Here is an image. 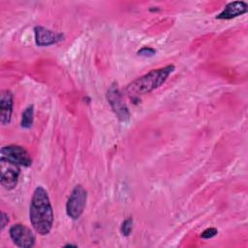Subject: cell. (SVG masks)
I'll return each mask as SVG.
<instances>
[{
  "label": "cell",
  "mask_w": 248,
  "mask_h": 248,
  "mask_svg": "<svg viewBox=\"0 0 248 248\" xmlns=\"http://www.w3.org/2000/svg\"><path fill=\"white\" fill-rule=\"evenodd\" d=\"M29 218L33 229L41 235L50 232L53 225L54 214L46 190L43 186H37L29 207Z\"/></svg>",
  "instance_id": "6da1fadb"
},
{
  "label": "cell",
  "mask_w": 248,
  "mask_h": 248,
  "mask_svg": "<svg viewBox=\"0 0 248 248\" xmlns=\"http://www.w3.org/2000/svg\"><path fill=\"white\" fill-rule=\"evenodd\" d=\"M173 71V65H167L163 68L151 70L147 74L129 83L125 89V92L130 98L137 99L140 96L149 93L161 86Z\"/></svg>",
  "instance_id": "7a4b0ae2"
},
{
  "label": "cell",
  "mask_w": 248,
  "mask_h": 248,
  "mask_svg": "<svg viewBox=\"0 0 248 248\" xmlns=\"http://www.w3.org/2000/svg\"><path fill=\"white\" fill-rule=\"evenodd\" d=\"M87 201V192L81 185H76L72 190L67 203H66V213L73 219L78 220L84 211Z\"/></svg>",
  "instance_id": "3957f363"
},
{
  "label": "cell",
  "mask_w": 248,
  "mask_h": 248,
  "mask_svg": "<svg viewBox=\"0 0 248 248\" xmlns=\"http://www.w3.org/2000/svg\"><path fill=\"white\" fill-rule=\"evenodd\" d=\"M0 183L6 190H13L18 181L20 173L19 166L8 160L7 158H0Z\"/></svg>",
  "instance_id": "277c9868"
},
{
  "label": "cell",
  "mask_w": 248,
  "mask_h": 248,
  "mask_svg": "<svg viewBox=\"0 0 248 248\" xmlns=\"http://www.w3.org/2000/svg\"><path fill=\"white\" fill-rule=\"evenodd\" d=\"M107 99L112 110L120 121H128L130 118V111L122 98V95L117 87V84H111L107 91Z\"/></svg>",
  "instance_id": "5b68a950"
},
{
  "label": "cell",
  "mask_w": 248,
  "mask_h": 248,
  "mask_svg": "<svg viewBox=\"0 0 248 248\" xmlns=\"http://www.w3.org/2000/svg\"><path fill=\"white\" fill-rule=\"evenodd\" d=\"M1 157L7 158L19 167H30L32 158L29 152L22 146L16 144L5 145L1 148Z\"/></svg>",
  "instance_id": "8992f818"
},
{
  "label": "cell",
  "mask_w": 248,
  "mask_h": 248,
  "mask_svg": "<svg viewBox=\"0 0 248 248\" xmlns=\"http://www.w3.org/2000/svg\"><path fill=\"white\" fill-rule=\"evenodd\" d=\"M9 234L13 242L20 248H29L35 244V235L33 232L22 224H15L10 228Z\"/></svg>",
  "instance_id": "52a82bcc"
},
{
  "label": "cell",
  "mask_w": 248,
  "mask_h": 248,
  "mask_svg": "<svg viewBox=\"0 0 248 248\" xmlns=\"http://www.w3.org/2000/svg\"><path fill=\"white\" fill-rule=\"evenodd\" d=\"M35 43L39 46H48L63 40L64 35L43 26H35Z\"/></svg>",
  "instance_id": "ba28073f"
},
{
  "label": "cell",
  "mask_w": 248,
  "mask_h": 248,
  "mask_svg": "<svg viewBox=\"0 0 248 248\" xmlns=\"http://www.w3.org/2000/svg\"><path fill=\"white\" fill-rule=\"evenodd\" d=\"M248 11V5L244 1H232L228 3L224 10L216 16L217 19H232L245 14Z\"/></svg>",
  "instance_id": "9c48e42d"
},
{
  "label": "cell",
  "mask_w": 248,
  "mask_h": 248,
  "mask_svg": "<svg viewBox=\"0 0 248 248\" xmlns=\"http://www.w3.org/2000/svg\"><path fill=\"white\" fill-rule=\"evenodd\" d=\"M13 93L10 90H3L0 95V121L2 125H7L11 121L13 112Z\"/></svg>",
  "instance_id": "30bf717a"
},
{
  "label": "cell",
  "mask_w": 248,
  "mask_h": 248,
  "mask_svg": "<svg viewBox=\"0 0 248 248\" xmlns=\"http://www.w3.org/2000/svg\"><path fill=\"white\" fill-rule=\"evenodd\" d=\"M34 121V106L30 105L25 108L21 114L20 125L23 129H30Z\"/></svg>",
  "instance_id": "8fae6325"
},
{
  "label": "cell",
  "mask_w": 248,
  "mask_h": 248,
  "mask_svg": "<svg viewBox=\"0 0 248 248\" xmlns=\"http://www.w3.org/2000/svg\"><path fill=\"white\" fill-rule=\"evenodd\" d=\"M133 229V218L125 219L120 226V232L123 236H129Z\"/></svg>",
  "instance_id": "7c38bea8"
},
{
  "label": "cell",
  "mask_w": 248,
  "mask_h": 248,
  "mask_svg": "<svg viewBox=\"0 0 248 248\" xmlns=\"http://www.w3.org/2000/svg\"><path fill=\"white\" fill-rule=\"evenodd\" d=\"M137 53H138L139 56H142V57H151V56L155 55L156 49H154L153 47H150V46H143V47H141Z\"/></svg>",
  "instance_id": "4fadbf2b"
},
{
  "label": "cell",
  "mask_w": 248,
  "mask_h": 248,
  "mask_svg": "<svg viewBox=\"0 0 248 248\" xmlns=\"http://www.w3.org/2000/svg\"><path fill=\"white\" fill-rule=\"evenodd\" d=\"M217 233H218L217 229H215V228H208V229H205L202 232L201 237L204 238V239H209V238H212L213 236H215Z\"/></svg>",
  "instance_id": "5bb4252c"
},
{
  "label": "cell",
  "mask_w": 248,
  "mask_h": 248,
  "mask_svg": "<svg viewBox=\"0 0 248 248\" xmlns=\"http://www.w3.org/2000/svg\"><path fill=\"white\" fill-rule=\"evenodd\" d=\"M8 222H9L8 215L2 211V213H1V231L4 230V228L8 224Z\"/></svg>",
  "instance_id": "9a60e30c"
},
{
  "label": "cell",
  "mask_w": 248,
  "mask_h": 248,
  "mask_svg": "<svg viewBox=\"0 0 248 248\" xmlns=\"http://www.w3.org/2000/svg\"><path fill=\"white\" fill-rule=\"evenodd\" d=\"M78 245L77 244H71V243H68L66 245H64V247H77Z\"/></svg>",
  "instance_id": "2e32d148"
}]
</instances>
